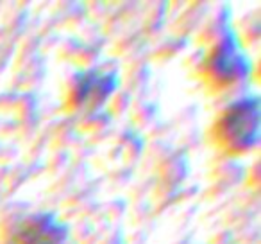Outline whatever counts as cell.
I'll return each mask as SVG.
<instances>
[{
    "label": "cell",
    "mask_w": 261,
    "mask_h": 244,
    "mask_svg": "<svg viewBox=\"0 0 261 244\" xmlns=\"http://www.w3.org/2000/svg\"><path fill=\"white\" fill-rule=\"evenodd\" d=\"M115 72H104V70H91L77 77L75 86V101L81 106H100L113 90L116 88Z\"/></svg>",
    "instance_id": "277c9868"
},
{
    "label": "cell",
    "mask_w": 261,
    "mask_h": 244,
    "mask_svg": "<svg viewBox=\"0 0 261 244\" xmlns=\"http://www.w3.org/2000/svg\"><path fill=\"white\" fill-rule=\"evenodd\" d=\"M210 66L213 70L215 77L222 83H231V81L242 79L249 69V59L242 52L234 34L231 31L224 34L222 41L218 43L217 51L211 56Z\"/></svg>",
    "instance_id": "7a4b0ae2"
},
{
    "label": "cell",
    "mask_w": 261,
    "mask_h": 244,
    "mask_svg": "<svg viewBox=\"0 0 261 244\" xmlns=\"http://www.w3.org/2000/svg\"><path fill=\"white\" fill-rule=\"evenodd\" d=\"M220 133L234 149L252 147L259 139V99L252 95L234 102L222 117Z\"/></svg>",
    "instance_id": "6da1fadb"
},
{
    "label": "cell",
    "mask_w": 261,
    "mask_h": 244,
    "mask_svg": "<svg viewBox=\"0 0 261 244\" xmlns=\"http://www.w3.org/2000/svg\"><path fill=\"white\" fill-rule=\"evenodd\" d=\"M66 239V226L52 214L31 215L16 232V244H63Z\"/></svg>",
    "instance_id": "3957f363"
}]
</instances>
